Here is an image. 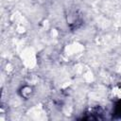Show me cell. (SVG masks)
I'll list each match as a JSON object with an SVG mask.
<instances>
[{"label": "cell", "mask_w": 121, "mask_h": 121, "mask_svg": "<svg viewBox=\"0 0 121 121\" xmlns=\"http://www.w3.org/2000/svg\"><path fill=\"white\" fill-rule=\"evenodd\" d=\"M66 22L68 27L74 31L78 29L83 25V17L78 10H72L66 16Z\"/></svg>", "instance_id": "6da1fadb"}, {"label": "cell", "mask_w": 121, "mask_h": 121, "mask_svg": "<svg viewBox=\"0 0 121 121\" xmlns=\"http://www.w3.org/2000/svg\"><path fill=\"white\" fill-rule=\"evenodd\" d=\"M103 111L101 108L99 107H93L89 110H87L84 113V115H82V117H80L79 119L81 120H100L103 119Z\"/></svg>", "instance_id": "7a4b0ae2"}, {"label": "cell", "mask_w": 121, "mask_h": 121, "mask_svg": "<svg viewBox=\"0 0 121 121\" xmlns=\"http://www.w3.org/2000/svg\"><path fill=\"white\" fill-rule=\"evenodd\" d=\"M18 93H19V95H20L21 97H23V98H25V99H28V98H30V97L32 96V95H33V93H34V89H33L32 86L24 85V86H22V87L19 89Z\"/></svg>", "instance_id": "3957f363"}]
</instances>
